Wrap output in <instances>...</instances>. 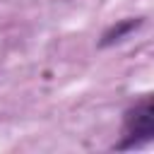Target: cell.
<instances>
[{"label": "cell", "mask_w": 154, "mask_h": 154, "mask_svg": "<svg viewBox=\"0 0 154 154\" xmlns=\"http://www.w3.org/2000/svg\"><path fill=\"white\" fill-rule=\"evenodd\" d=\"M154 140V101L152 94L140 96L123 113V137L116 144L118 152L140 149Z\"/></svg>", "instance_id": "6da1fadb"}, {"label": "cell", "mask_w": 154, "mask_h": 154, "mask_svg": "<svg viewBox=\"0 0 154 154\" xmlns=\"http://www.w3.org/2000/svg\"><path fill=\"white\" fill-rule=\"evenodd\" d=\"M144 24L142 17H128V19H120L116 24H111L103 34H101V41H99V48H108V46H116L120 41H125L132 31H137L140 26Z\"/></svg>", "instance_id": "7a4b0ae2"}]
</instances>
